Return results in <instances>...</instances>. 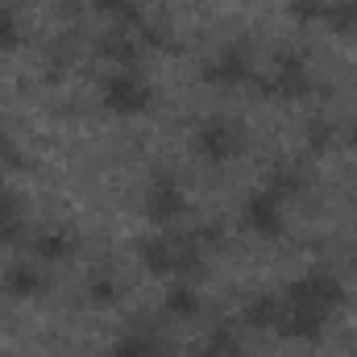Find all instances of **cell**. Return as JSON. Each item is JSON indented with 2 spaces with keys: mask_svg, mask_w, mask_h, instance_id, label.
Here are the masks:
<instances>
[{
  "mask_svg": "<svg viewBox=\"0 0 357 357\" xmlns=\"http://www.w3.org/2000/svg\"><path fill=\"white\" fill-rule=\"evenodd\" d=\"M354 142H357V133H354Z\"/></svg>",
  "mask_w": 357,
  "mask_h": 357,
  "instance_id": "obj_22",
  "label": "cell"
},
{
  "mask_svg": "<svg viewBox=\"0 0 357 357\" xmlns=\"http://www.w3.org/2000/svg\"><path fill=\"white\" fill-rule=\"evenodd\" d=\"M167 312L178 316V320H191V316L199 312V295H195V287H187V282L178 278L175 287L167 291Z\"/></svg>",
  "mask_w": 357,
  "mask_h": 357,
  "instance_id": "obj_12",
  "label": "cell"
},
{
  "mask_svg": "<svg viewBox=\"0 0 357 357\" xmlns=\"http://www.w3.org/2000/svg\"><path fill=\"white\" fill-rule=\"evenodd\" d=\"M17 38H21V33H17V21L0 8V54H4V50H13V46H17Z\"/></svg>",
  "mask_w": 357,
  "mask_h": 357,
  "instance_id": "obj_20",
  "label": "cell"
},
{
  "mask_svg": "<svg viewBox=\"0 0 357 357\" xmlns=\"http://www.w3.org/2000/svg\"><path fill=\"white\" fill-rule=\"evenodd\" d=\"M237 150H241V133L229 121H208L195 133V154L204 162H229V158H237Z\"/></svg>",
  "mask_w": 357,
  "mask_h": 357,
  "instance_id": "obj_6",
  "label": "cell"
},
{
  "mask_svg": "<svg viewBox=\"0 0 357 357\" xmlns=\"http://www.w3.org/2000/svg\"><path fill=\"white\" fill-rule=\"evenodd\" d=\"M100 100L108 112L116 116H142L150 104H154V88L146 79H137L133 71H121V75H108L104 88H100Z\"/></svg>",
  "mask_w": 357,
  "mask_h": 357,
  "instance_id": "obj_2",
  "label": "cell"
},
{
  "mask_svg": "<svg viewBox=\"0 0 357 357\" xmlns=\"http://www.w3.org/2000/svg\"><path fill=\"white\" fill-rule=\"evenodd\" d=\"M108 59H116V63H133L137 59V50H133V42H125V38H108L104 46H100Z\"/></svg>",
  "mask_w": 357,
  "mask_h": 357,
  "instance_id": "obj_19",
  "label": "cell"
},
{
  "mask_svg": "<svg viewBox=\"0 0 357 357\" xmlns=\"http://www.w3.org/2000/svg\"><path fill=\"white\" fill-rule=\"evenodd\" d=\"M287 299L307 303V307H316V312L333 316V312L345 303V287H341V278H337V274H328V270H307L303 278H295V282L287 287Z\"/></svg>",
  "mask_w": 357,
  "mask_h": 357,
  "instance_id": "obj_3",
  "label": "cell"
},
{
  "mask_svg": "<svg viewBox=\"0 0 357 357\" xmlns=\"http://www.w3.org/2000/svg\"><path fill=\"white\" fill-rule=\"evenodd\" d=\"M17 229H21V199L8 195V191H0V245H4Z\"/></svg>",
  "mask_w": 357,
  "mask_h": 357,
  "instance_id": "obj_16",
  "label": "cell"
},
{
  "mask_svg": "<svg viewBox=\"0 0 357 357\" xmlns=\"http://www.w3.org/2000/svg\"><path fill=\"white\" fill-rule=\"evenodd\" d=\"M112 357H167V349H162L154 337L133 333V337H125V341H116V345H112Z\"/></svg>",
  "mask_w": 357,
  "mask_h": 357,
  "instance_id": "obj_13",
  "label": "cell"
},
{
  "mask_svg": "<svg viewBox=\"0 0 357 357\" xmlns=\"http://www.w3.org/2000/svg\"><path fill=\"white\" fill-rule=\"evenodd\" d=\"M291 13H295V21H316V17H324V4L320 0H295Z\"/></svg>",
  "mask_w": 357,
  "mask_h": 357,
  "instance_id": "obj_21",
  "label": "cell"
},
{
  "mask_svg": "<svg viewBox=\"0 0 357 357\" xmlns=\"http://www.w3.org/2000/svg\"><path fill=\"white\" fill-rule=\"evenodd\" d=\"M187 212V195H183V187H178L171 175H158L150 183V191H146V216L150 220H175Z\"/></svg>",
  "mask_w": 357,
  "mask_h": 357,
  "instance_id": "obj_7",
  "label": "cell"
},
{
  "mask_svg": "<svg viewBox=\"0 0 357 357\" xmlns=\"http://www.w3.org/2000/svg\"><path fill=\"white\" fill-rule=\"evenodd\" d=\"M142 262L154 274H167V278H187L204 266V254L195 245V237H178V233H162V237H150L142 241Z\"/></svg>",
  "mask_w": 357,
  "mask_h": 357,
  "instance_id": "obj_1",
  "label": "cell"
},
{
  "mask_svg": "<svg viewBox=\"0 0 357 357\" xmlns=\"http://www.w3.org/2000/svg\"><path fill=\"white\" fill-rule=\"evenodd\" d=\"M33 254L46 258V262H63V258L71 254V237H67V233H42V237L33 241Z\"/></svg>",
  "mask_w": 357,
  "mask_h": 357,
  "instance_id": "obj_15",
  "label": "cell"
},
{
  "mask_svg": "<svg viewBox=\"0 0 357 357\" xmlns=\"http://www.w3.org/2000/svg\"><path fill=\"white\" fill-rule=\"evenodd\" d=\"M88 291H91V299H96V303H116V299H121V287H116L108 274H96Z\"/></svg>",
  "mask_w": 357,
  "mask_h": 357,
  "instance_id": "obj_17",
  "label": "cell"
},
{
  "mask_svg": "<svg viewBox=\"0 0 357 357\" xmlns=\"http://www.w3.org/2000/svg\"><path fill=\"white\" fill-rule=\"evenodd\" d=\"M278 316H282V299L278 295H258L245 307V324H254V328H278Z\"/></svg>",
  "mask_w": 357,
  "mask_h": 357,
  "instance_id": "obj_11",
  "label": "cell"
},
{
  "mask_svg": "<svg viewBox=\"0 0 357 357\" xmlns=\"http://www.w3.org/2000/svg\"><path fill=\"white\" fill-rule=\"evenodd\" d=\"M0 287H4V295H13V299H33V295L46 291V278L33 266H8L4 278H0Z\"/></svg>",
  "mask_w": 357,
  "mask_h": 357,
  "instance_id": "obj_10",
  "label": "cell"
},
{
  "mask_svg": "<svg viewBox=\"0 0 357 357\" xmlns=\"http://www.w3.org/2000/svg\"><path fill=\"white\" fill-rule=\"evenodd\" d=\"M96 8L116 17V21H133L137 17V0H96Z\"/></svg>",
  "mask_w": 357,
  "mask_h": 357,
  "instance_id": "obj_18",
  "label": "cell"
},
{
  "mask_svg": "<svg viewBox=\"0 0 357 357\" xmlns=\"http://www.w3.org/2000/svg\"><path fill=\"white\" fill-rule=\"evenodd\" d=\"M199 357H241V345H237L233 328H216V333H208V341H204Z\"/></svg>",
  "mask_w": 357,
  "mask_h": 357,
  "instance_id": "obj_14",
  "label": "cell"
},
{
  "mask_svg": "<svg viewBox=\"0 0 357 357\" xmlns=\"http://www.w3.org/2000/svg\"><path fill=\"white\" fill-rule=\"evenodd\" d=\"M328 328V316L307 307V303H295L282 295V316H278V333L291 337V341H320Z\"/></svg>",
  "mask_w": 357,
  "mask_h": 357,
  "instance_id": "obj_5",
  "label": "cell"
},
{
  "mask_svg": "<svg viewBox=\"0 0 357 357\" xmlns=\"http://www.w3.org/2000/svg\"><path fill=\"white\" fill-rule=\"evenodd\" d=\"M204 79L216 84V88H237V84H245V79H250V59H245V50H241V46L220 50V54L204 67Z\"/></svg>",
  "mask_w": 357,
  "mask_h": 357,
  "instance_id": "obj_8",
  "label": "cell"
},
{
  "mask_svg": "<svg viewBox=\"0 0 357 357\" xmlns=\"http://www.w3.org/2000/svg\"><path fill=\"white\" fill-rule=\"evenodd\" d=\"M241 220H245V229L258 233V237H278V233H282V195H278L274 187L254 191V195L245 199V208H241Z\"/></svg>",
  "mask_w": 357,
  "mask_h": 357,
  "instance_id": "obj_4",
  "label": "cell"
},
{
  "mask_svg": "<svg viewBox=\"0 0 357 357\" xmlns=\"http://www.w3.org/2000/svg\"><path fill=\"white\" fill-rule=\"evenodd\" d=\"M270 91L282 96V100H299V96L312 91V75H307V67H303L299 54H282V59H278V71H274V79H270Z\"/></svg>",
  "mask_w": 357,
  "mask_h": 357,
  "instance_id": "obj_9",
  "label": "cell"
}]
</instances>
